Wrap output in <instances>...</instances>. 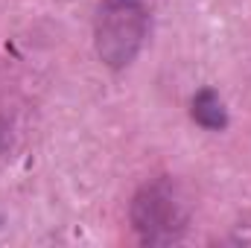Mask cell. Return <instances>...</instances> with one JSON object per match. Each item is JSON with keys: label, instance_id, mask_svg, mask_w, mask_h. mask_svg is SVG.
<instances>
[{"label": "cell", "instance_id": "1", "mask_svg": "<svg viewBox=\"0 0 251 248\" xmlns=\"http://www.w3.org/2000/svg\"><path fill=\"white\" fill-rule=\"evenodd\" d=\"M146 29H149V15L143 0H100L94 38L100 59L108 67L120 70L134 62V56L146 41Z\"/></svg>", "mask_w": 251, "mask_h": 248}, {"label": "cell", "instance_id": "2", "mask_svg": "<svg viewBox=\"0 0 251 248\" xmlns=\"http://www.w3.org/2000/svg\"><path fill=\"white\" fill-rule=\"evenodd\" d=\"M131 225L149 246L176 243L187 228V207L167 178H155L131 198Z\"/></svg>", "mask_w": 251, "mask_h": 248}, {"label": "cell", "instance_id": "3", "mask_svg": "<svg viewBox=\"0 0 251 248\" xmlns=\"http://www.w3.org/2000/svg\"><path fill=\"white\" fill-rule=\"evenodd\" d=\"M190 117L196 125L207 128V131H225L228 128V108L222 102V97L213 88H201L193 102H190Z\"/></svg>", "mask_w": 251, "mask_h": 248}]
</instances>
